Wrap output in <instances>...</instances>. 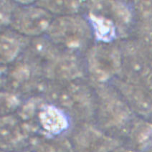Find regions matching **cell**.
I'll return each mask as SVG.
<instances>
[{
	"instance_id": "obj_1",
	"label": "cell",
	"mask_w": 152,
	"mask_h": 152,
	"mask_svg": "<svg viewBox=\"0 0 152 152\" xmlns=\"http://www.w3.org/2000/svg\"><path fill=\"white\" fill-rule=\"evenodd\" d=\"M41 118L45 128L53 132H59L67 126L65 117L56 109L51 108L44 111Z\"/></svg>"
},
{
	"instance_id": "obj_2",
	"label": "cell",
	"mask_w": 152,
	"mask_h": 152,
	"mask_svg": "<svg viewBox=\"0 0 152 152\" xmlns=\"http://www.w3.org/2000/svg\"><path fill=\"white\" fill-rule=\"evenodd\" d=\"M93 25L98 38L104 39L109 37L111 30L108 22L101 18H95L93 19Z\"/></svg>"
}]
</instances>
